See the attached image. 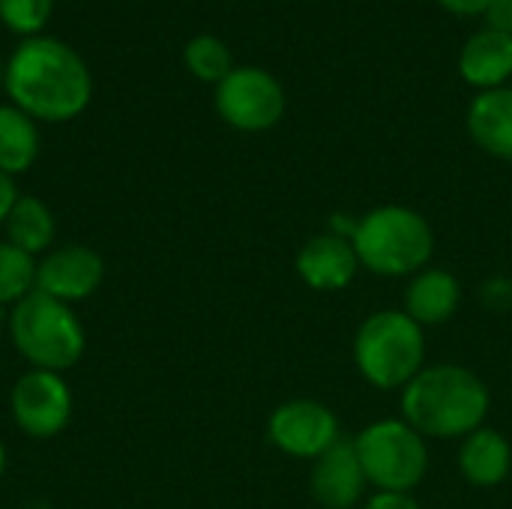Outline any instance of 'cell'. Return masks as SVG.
Returning a JSON list of instances; mask_svg holds the SVG:
<instances>
[{"mask_svg":"<svg viewBox=\"0 0 512 509\" xmlns=\"http://www.w3.org/2000/svg\"><path fill=\"white\" fill-rule=\"evenodd\" d=\"M3 90L9 102L36 123H66L87 111L93 75L75 48L42 33L12 48Z\"/></svg>","mask_w":512,"mask_h":509,"instance_id":"6da1fadb","label":"cell"},{"mask_svg":"<svg viewBox=\"0 0 512 509\" xmlns=\"http://www.w3.org/2000/svg\"><path fill=\"white\" fill-rule=\"evenodd\" d=\"M489 384L462 363H426L399 393L402 420L426 441H462L489 420Z\"/></svg>","mask_w":512,"mask_h":509,"instance_id":"7a4b0ae2","label":"cell"},{"mask_svg":"<svg viewBox=\"0 0 512 509\" xmlns=\"http://www.w3.org/2000/svg\"><path fill=\"white\" fill-rule=\"evenodd\" d=\"M354 252L360 267L381 279H411L432 264L435 228L408 204H378L357 216Z\"/></svg>","mask_w":512,"mask_h":509,"instance_id":"3957f363","label":"cell"},{"mask_svg":"<svg viewBox=\"0 0 512 509\" xmlns=\"http://www.w3.org/2000/svg\"><path fill=\"white\" fill-rule=\"evenodd\" d=\"M354 366L381 393H402L426 366V330L402 309H378L354 333Z\"/></svg>","mask_w":512,"mask_h":509,"instance_id":"277c9868","label":"cell"},{"mask_svg":"<svg viewBox=\"0 0 512 509\" xmlns=\"http://www.w3.org/2000/svg\"><path fill=\"white\" fill-rule=\"evenodd\" d=\"M9 339L30 369L66 372L72 369L87 348L84 324L69 303L33 291L9 312Z\"/></svg>","mask_w":512,"mask_h":509,"instance_id":"5b68a950","label":"cell"},{"mask_svg":"<svg viewBox=\"0 0 512 509\" xmlns=\"http://www.w3.org/2000/svg\"><path fill=\"white\" fill-rule=\"evenodd\" d=\"M354 447L375 492L414 495L429 474V441L402 417H384L363 426L354 435Z\"/></svg>","mask_w":512,"mask_h":509,"instance_id":"8992f818","label":"cell"},{"mask_svg":"<svg viewBox=\"0 0 512 509\" xmlns=\"http://www.w3.org/2000/svg\"><path fill=\"white\" fill-rule=\"evenodd\" d=\"M216 114L237 132H267L285 117V87L261 66H234L213 87Z\"/></svg>","mask_w":512,"mask_h":509,"instance_id":"52a82bcc","label":"cell"},{"mask_svg":"<svg viewBox=\"0 0 512 509\" xmlns=\"http://www.w3.org/2000/svg\"><path fill=\"white\" fill-rule=\"evenodd\" d=\"M12 423L33 441L60 435L72 420V390L60 372L27 369L9 393Z\"/></svg>","mask_w":512,"mask_h":509,"instance_id":"ba28073f","label":"cell"},{"mask_svg":"<svg viewBox=\"0 0 512 509\" xmlns=\"http://www.w3.org/2000/svg\"><path fill=\"white\" fill-rule=\"evenodd\" d=\"M267 438L279 453L315 462L342 438V423L336 411L318 399H288L273 408Z\"/></svg>","mask_w":512,"mask_h":509,"instance_id":"9c48e42d","label":"cell"},{"mask_svg":"<svg viewBox=\"0 0 512 509\" xmlns=\"http://www.w3.org/2000/svg\"><path fill=\"white\" fill-rule=\"evenodd\" d=\"M366 471L360 465L354 438L342 435L309 468V495L321 509H354L366 501Z\"/></svg>","mask_w":512,"mask_h":509,"instance_id":"30bf717a","label":"cell"},{"mask_svg":"<svg viewBox=\"0 0 512 509\" xmlns=\"http://www.w3.org/2000/svg\"><path fill=\"white\" fill-rule=\"evenodd\" d=\"M105 279V261L99 252L81 243H69L45 252L36 270V291L60 303L87 300Z\"/></svg>","mask_w":512,"mask_h":509,"instance_id":"8fae6325","label":"cell"},{"mask_svg":"<svg viewBox=\"0 0 512 509\" xmlns=\"http://www.w3.org/2000/svg\"><path fill=\"white\" fill-rule=\"evenodd\" d=\"M294 270L306 288L318 294H336V291H345L363 267L348 237L321 231V234H312L300 246L294 258Z\"/></svg>","mask_w":512,"mask_h":509,"instance_id":"7c38bea8","label":"cell"},{"mask_svg":"<svg viewBox=\"0 0 512 509\" xmlns=\"http://www.w3.org/2000/svg\"><path fill=\"white\" fill-rule=\"evenodd\" d=\"M465 291L456 273L447 267H426L417 276L408 279L405 297H402V312L414 318L423 330L426 327H441L453 321L462 309Z\"/></svg>","mask_w":512,"mask_h":509,"instance_id":"4fadbf2b","label":"cell"},{"mask_svg":"<svg viewBox=\"0 0 512 509\" xmlns=\"http://www.w3.org/2000/svg\"><path fill=\"white\" fill-rule=\"evenodd\" d=\"M512 471V444L504 432L483 426L459 441V474L474 489H498Z\"/></svg>","mask_w":512,"mask_h":509,"instance_id":"5bb4252c","label":"cell"},{"mask_svg":"<svg viewBox=\"0 0 512 509\" xmlns=\"http://www.w3.org/2000/svg\"><path fill=\"white\" fill-rule=\"evenodd\" d=\"M459 75L477 87L492 90L504 87L512 78V36L483 27L459 51Z\"/></svg>","mask_w":512,"mask_h":509,"instance_id":"9a60e30c","label":"cell"},{"mask_svg":"<svg viewBox=\"0 0 512 509\" xmlns=\"http://www.w3.org/2000/svg\"><path fill=\"white\" fill-rule=\"evenodd\" d=\"M465 123L480 150L498 159H512V87L480 90L468 105Z\"/></svg>","mask_w":512,"mask_h":509,"instance_id":"2e32d148","label":"cell"},{"mask_svg":"<svg viewBox=\"0 0 512 509\" xmlns=\"http://www.w3.org/2000/svg\"><path fill=\"white\" fill-rule=\"evenodd\" d=\"M3 231H6V243L18 246L36 258V255L51 249L54 234H57V222H54V213L48 210L45 201H39L36 195H18L15 207L9 210Z\"/></svg>","mask_w":512,"mask_h":509,"instance_id":"e0dca14e","label":"cell"},{"mask_svg":"<svg viewBox=\"0 0 512 509\" xmlns=\"http://www.w3.org/2000/svg\"><path fill=\"white\" fill-rule=\"evenodd\" d=\"M39 156V126L21 108L0 105V171L18 177L33 168Z\"/></svg>","mask_w":512,"mask_h":509,"instance_id":"ac0fdd59","label":"cell"},{"mask_svg":"<svg viewBox=\"0 0 512 509\" xmlns=\"http://www.w3.org/2000/svg\"><path fill=\"white\" fill-rule=\"evenodd\" d=\"M183 63H186V69H189L198 81L216 87V84L234 69V54H231V48H228L219 36H213V33H198V36H192V39L183 45Z\"/></svg>","mask_w":512,"mask_h":509,"instance_id":"d6986e66","label":"cell"},{"mask_svg":"<svg viewBox=\"0 0 512 509\" xmlns=\"http://www.w3.org/2000/svg\"><path fill=\"white\" fill-rule=\"evenodd\" d=\"M39 261L12 243H0V309L15 306L36 291Z\"/></svg>","mask_w":512,"mask_h":509,"instance_id":"ffe728a7","label":"cell"},{"mask_svg":"<svg viewBox=\"0 0 512 509\" xmlns=\"http://www.w3.org/2000/svg\"><path fill=\"white\" fill-rule=\"evenodd\" d=\"M51 12L54 0H0V24L21 39L42 36Z\"/></svg>","mask_w":512,"mask_h":509,"instance_id":"44dd1931","label":"cell"},{"mask_svg":"<svg viewBox=\"0 0 512 509\" xmlns=\"http://www.w3.org/2000/svg\"><path fill=\"white\" fill-rule=\"evenodd\" d=\"M480 303L489 312H512V279L507 276H492L480 285Z\"/></svg>","mask_w":512,"mask_h":509,"instance_id":"7402d4cb","label":"cell"},{"mask_svg":"<svg viewBox=\"0 0 512 509\" xmlns=\"http://www.w3.org/2000/svg\"><path fill=\"white\" fill-rule=\"evenodd\" d=\"M360 509H423L420 501L414 495H405V492H375L369 495Z\"/></svg>","mask_w":512,"mask_h":509,"instance_id":"603a6c76","label":"cell"},{"mask_svg":"<svg viewBox=\"0 0 512 509\" xmlns=\"http://www.w3.org/2000/svg\"><path fill=\"white\" fill-rule=\"evenodd\" d=\"M483 15H486V27L512 36V0H492V6Z\"/></svg>","mask_w":512,"mask_h":509,"instance_id":"cb8c5ba5","label":"cell"},{"mask_svg":"<svg viewBox=\"0 0 512 509\" xmlns=\"http://www.w3.org/2000/svg\"><path fill=\"white\" fill-rule=\"evenodd\" d=\"M15 201H18V186H15V177H9V174H3V171H0V228L6 225V219H9V210L15 207Z\"/></svg>","mask_w":512,"mask_h":509,"instance_id":"d4e9b609","label":"cell"},{"mask_svg":"<svg viewBox=\"0 0 512 509\" xmlns=\"http://www.w3.org/2000/svg\"><path fill=\"white\" fill-rule=\"evenodd\" d=\"M438 3L453 15H483L492 6V0H438Z\"/></svg>","mask_w":512,"mask_h":509,"instance_id":"484cf974","label":"cell"},{"mask_svg":"<svg viewBox=\"0 0 512 509\" xmlns=\"http://www.w3.org/2000/svg\"><path fill=\"white\" fill-rule=\"evenodd\" d=\"M3 474H6V447L0 441V480H3Z\"/></svg>","mask_w":512,"mask_h":509,"instance_id":"4316f807","label":"cell"},{"mask_svg":"<svg viewBox=\"0 0 512 509\" xmlns=\"http://www.w3.org/2000/svg\"><path fill=\"white\" fill-rule=\"evenodd\" d=\"M3 81H6V60L0 57V90H3Z\"/></svg>","mask_w":512,"mask_h":509,"instance_id":"83f0119b","label":"cell"},{"mask_svg":"<svg viewBox=\"0 0 512 509\" xmlns=\"http://www.w3.org/2000/svg\"><path fill=\"white\" fill-rule=\"evenodd\" d=\"M0 330H3V315H0Z\"/></svg>","mask_w":512,"mask_h":509,"instance_id":"f1b7e54d","label":"cell"}]
</instances>
